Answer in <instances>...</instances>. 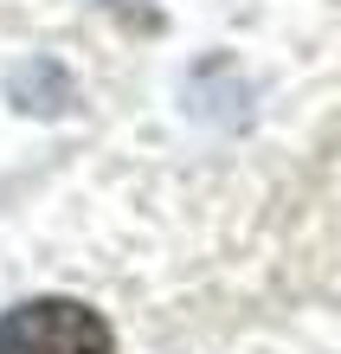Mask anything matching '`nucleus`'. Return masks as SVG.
<instances>
[{
  "label": "nucleus",
  "mask_w": 341,
  "mask_h": 354,
  "mask_svg": "<svg viewBox=\"0 0 341 354\" xmlns=\"http://www.w3.org/2000/svg\"><path fill=\"white\" fill-rule=\"evenodd\" d=\"M0 354H116V335L71 297H33L0 316Z\"/></svg>",
  "instance_id": "1"
}]
</instances>
